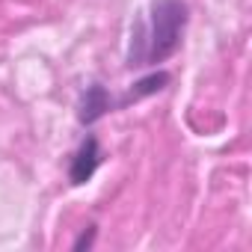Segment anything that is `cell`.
I'll list each match as a JSON object with an SVG mask.
<instances>
[{
  "instance_id": "6da1fadb",
  "label": "cell",
  "mask_w": 252,
  "mask_h": 252,
  "mask_svg": "<svg viewBox=\"0 0 252 252\" xmlns=\"http://www.w3.org/2000/svg\"><path fill=\"white\" fill-rule=\"evenodd\" d=\"M187 3L184 0H152L149 12L134 21L128 45V68H146L166 63L184 39L187 30Z\"/></svg>"
},
{
  "instance_id": "7a4b0ae2",
  "label": "cell",
  "mask_w": 252,
  "mask_h": 252,
  "mask_svg": "<svg viewBox=\"0 0 252 252\" xmlns=\"http://www.w3.org/2000/svg\"><path fill=\"white\" fill-rule=\"evenodd\" d=\"M101 160H104V149H101L98 137L95 134H86L80 140V146L74 149L71 160H68V184L71 187H80V184L92 181V175L98 172Z\"/></svg>"
},
{
  "instance_id": "3957f363",
  "label": "cell",
  "mask_w": 252,
  "mask_h": 252,
  "mask_svg": "<svg viewBox=\"0 0 252 252\" xmlns=\"http://www.w3.org/2000/svg\"><path fill=\"white\" fill-rule=\"evenodd\" d=\"M116 110V98L107 92V86L101 83H89L77 101V122L83 125V128H89V125H95L98 119H104L107 113Z\"/></svg>"
},
{
  "instance_id": "277c9868",
  "label": "cell",
  "mask_w": 252,
  "mask_h": 252,
  "mask_svg": "<svg viewBox=\"0 0 252 252\" xmlns=\"http://www.w3.org/2000/svg\"><path fill=\"white\" fill-rule=\"evenodd\" d=\"M169 71H152V74H146V77H140L128 92H125L122 98H116V110H122V107H131V104H137V101H143V98H149V95H158L160 89H166L169 86Z\"/></svg>"
},
{
  "instance_id": "5b68a950",
  "label": "cell",
  "mask_w": 252,
  "mask_h": 252,
  "mask_svg": "<svg viewBox=\"0 0 252 252\" xmlns=\"http://www.w3.org/2000/svg\"><path fill=\"white\" fill-rule=\"evenodd\" d=\"M95 234H98V225L95 222H89L80 234H77V240L71 243V249L74 252H83V249H92V243H95Z\"/></svg>"
}]
</instances>
